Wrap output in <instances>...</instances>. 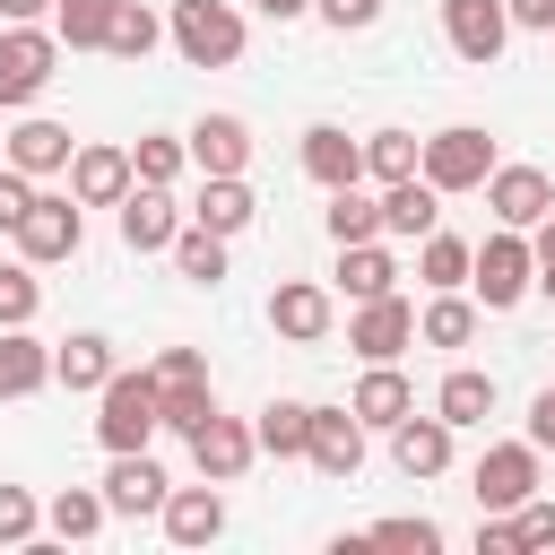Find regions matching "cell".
<instances>
[{"mask_svg":"<svg viewBox=\"0 0 555 555\" xmlns=\"http://www.w3.org/2000/svg\"><path fill=\"white\" fill-rule=\"evenodd\" d=\"M269 330H278V338H295V347L330 338V295H321L312 278H286V286L269 295Z\"/></svg>","mask_w":555,"mask_h":555,"instance_id":"obj_19","label":"cell"},{"mask_svg":"<svg viewBox=\"0 0 555 555\" xmlns=\"http://www.w3.org/2000/svg\"><path fill=\"white\" fill-rule=\"evenodd\" d=\"M104 416H95V434H104V451H147V434L165 425V399H156V373H113L104 390Z\"/></svg>","mask_w":555,"mask_h":555,"instance_id":"obj_1","label":"cell"},{"mask_svg":"<svg viewBox=\"0 0 555 555\" xmlns=\"http://www.w3.org/2000/svg\"><path fill=\"white\" fill-rule=\"evenodd\" d=\"M486 208L529 234L538 217H555V182H546L538 165H494V173H486Z\"/></svg>","mask_w":555,"mask_h":555,"instance_id":"obj_11","label":"cell"},{"mask_svg":"<svg viewBox=\"0 0 555 555\" xmlns=\"http://www.w3.org/2000/svg\"><path fill=\"white\" fill-rule=\"evenodd\" d=\"M156 35H165V17H156V9H139V0H121V9H113V35H104V52H121V61H147V52H156Z\"/></svg>","mask_w":555,"mask_h":555,"instance_id":"obj_36","label":"cell"},{"mask_svg":"<svg viewBox=\"0 0 555 555\" xmlns=\"http://www.w3.org/2000/svg\"><path fill=\"white\" fill-rule=\"evenodd\" d=\"M251 208H260V199L243 191V173H208V191H199V208H191V217H199V225H217V234H243V225H251Z\"/></svg>","mask_w":555,"mask_h":555,"instance_id":"obj_30","label":"cell"},{"mask_svg":"<svg viewBox=\"0 0 555 555\" xmlns=\"http://www.w3.org/2000/svg\"><path fill=\"white\" fill-rule=\"evenodd\" d=\"M43 520H52V538H95V529H104V520H113V503H104V494H95V486H61V494H52V512H43Z\"/></svg>","mask_w":555,"mask_h":555,"instance_id":"obj_35","label":"cell"},{"mask_svg":"<svg viewBox=\"0 0 555 555\" xmlns=\"http://www.w3.org/2000/svg\"><path fill=\"white\" fill-rule=\"evenodd\" d=\"M373 234H382V199H364L356 182L330 191V243H373Z\"/></svg>","mask_w":555,"mask_h":555,"instance_id":"obj_37","label":"cell"},{"mask_svg":"<svg viewBox=\"0 0 555 555\" xmlns=\"http://www.w3.org/2000/svg\"><path fill=\"white\" fill-rule=\"evenodd\" d=\"M78 234H87V217H78V191H69V199L35 191V208L17 217V260L52 269V260H69V251H78Z\"/></svg>","mask_w":555,"mask_h":555,"instance_id":"obj_6","label":"cell"},{"mask_svg":"<svg viewBox=\"0 0 555 555\" xmlns=\"http://www.w3.org/2000/svg\"><path fill=\"white\" fill-rule=\"evenodd\" d=\"M165 35H173V52H182L191 69H225V61L243 52V17H234L225 0H173Z\"/></svg>","mask_w":555,"mask_h":555,"instance_id":"obj_2","label":"cell"},{"mask_svg":"<svg viewBox=\"0 0 555 555\" xmlns=\"http://www.w3.org/2000/svg\"><path fill=\"white\" fill-rule=\"evenodd\" d=\"M35 304H43L35 260H0V330H26V321H35Z\"/></svg>","mask_w":555,"mask_h":555,"instance_id":"obj_38","label":"cell"},{"mask_svg":"<svg viewBox=\"0 0 555 555\" xmlns=\"http://www.w3.org/2000/svg\"><path fill=\"white\" fill-rule=\"evenodd\" d=\"M442 35H451L460 61L486 69V61L512 43V0H442Z\"/></svg>","mask_w":555,"mask_h":555,"instance_id":"obj_8","label":"cell"},{"mask_svg":"<svg viewBox=\"0 0 555 555\" xmlns=\"http://www.w3.org/2000/svg\"><path fill=\"white\" fill-rule=\"evenodd\" d=\"M52 69H61V35L9 26V35H0V113H9V104H35V95L52 87Z\"/></svg>","mask_w":555,"mask_h":555,"instance_id":"obj_5","label":"cell"},{"mask_svg":"<svg viewBox=\"0 0 555 555\" xmlns=\"http://www.w3.org/2000/svg\"><path fill=\"white\" fill-rule=\"evenodd\" d=\"M512 529H520V546H555V503H546V494H529V503L512 512Z\"/></svg>","mask_w":555,"mask_h":555,"instance_id":"obj_44","label":"cell"},{"mask_svg":"<svg viewBox=\"0 0 555 555\" xmlns=\"http://www.w3.org/2000/svg\"><path fill=\"white\" fill-rule=\"evenodd\" d=\"M69 156H78V139H69L61 121H17V130H9V165L35 173V182H43V173H69Z\"/></svg>","mask_w":555,"mask_h":555,"instance_id":"obj_23","label":"cell"},{"mask_svg":"<svg viewBox=\"0 0 555 555\" xmlns=\"http://www.w3.org/2000/svg\"><path fill=\"white\" fill-rule=\"evenodd\" d=\"M364 173H373V182H408V173H425V139H408V130H373V139H364Z\"/></svg>","mask_w":555,"mask_h":555,"instance_id":"obj_33","label":"cell"},{"mask_svg":"<svg viewBox=\"0 0 555 555\" xmlns=\"http://www.w3.org/2000/svg\"><path fill=\"white\" fill-rule=\"evenodd\" d=\"M0 156H9V130H0Z\"/></svg>","mask_w":555,"mask_h":555,"instance_id":"obj_52","label":"cell"},{"mask_svg":"<svg viewBox=\"0 0 555 555\" xmlns=\"http://www.w3.org/2000/svg\"><path fill=\"white\" fill-rule=\"evenodd\" d=\"M486 173H494V139L477 121H451V130L425 139V182L434 191H486Z\"/></svg>","mask_w":555,"mask_h":555,"instance_id":"obj_3","label":"cell"},{"mask_svg":"<svg viewBox=\"0 0 555 555\" xmlns=\"http://www.w3.org/2000/svg\"><path fill=\"white\" fill-rule=\"evenodd\" d=\"M173 234H182V208L165 199V182H130V199H121V243H130V251H173Z\"/></svg>","mask_w":555,"mask_h":555,"instance_id":"obj_13","label":"cell"},{"mask_svg":"<svg viewBox=\"0 0 555 555\" xmlns=\"http://www.w3.org/2000/svg\"><path fill=\"white\" fill-rule=\"evenodd\" d=\"M468 286L503 312V304H520L529 286H538V251H529V234L520 225H503V234H486L477 243V269H468Z\"/></svg>","mask_w":555,"mask_h":555,"instance_id":"obj_4","label":"cell"},{"mask_svg":"<svg viewBox=\"0 0 555 555\" xmlns=\"http://www.w3.org/2000/svg\"><path fill=\"white\" fill-rule=\"evenodd\" d=\"M512 26H538V35H555V0H512Z\"/></svg>","mask_w":555,"mask_h":555,"instance_id":"obj_49","label":"cell"},{"mask_svg":"<svg viewBox=\"0 0 555 555\" xmlns=\"http://www.w3.org/2000/svg\"><path fill=\"white\" fill-rule=\"evenodd\" d=\"M156 520H165V538H173V546H208V538L225 529V494H217V477H208V486H173Z\"/></svg>","mask_w":555,"mask_h":555,"instance_id":"obj_15","label":"cell"},{"mask_svg":"<svg viewBox=\"0 0 555 555\" xmlns=\"http://www.w3.org/2000/svg\"><path fill=\"white\" fill-rule=\"evenodd\" d=\"M312 9H321L338 35H356V26H373V17H382V0H312Z\"/></svg>","mask_w":555,"mask_h":555,"instance_id":"obj_46","label":"cell"},{"mask_svg":"<svg viewBox=\"0 0 555 555\" xmlns=\"http://www.w3.org/2000/svg\"><path fill=\"white\" fill-rule=\"evenodd\" d=\"M113 373H121V356H113V338H95V330H78V338L52 347V382H61V390H104Z\"/></svg>","mask_w":555,"mask_h":555,"instance_id":"obj_21","label":"cell"},{"mask_svg":"<svg viewBox=\"0 0 555 555\" xmlns=\"http://www.w3.org/2000/svg\"><path fill=\"white\" fill-rule=\"evenodd\" d=\"M390 460H399V477H442L451 468V425L442 416H399L390 425Z\"/></svg>","mask_w":555,"mask_h":555,"instance_id":"obj_20","label":"cell"},{"mask_svg":"<svg viewBox=\"0 0 555 555\" xmlns=\"http://www.w3.org/2000/svg\"><path fill=\"white\" fill-rule=\"evenodd\" d=\"M26 208H35V173H17V165L0 156V234H17Z\"/></svg>","mask_w":555,"mask_h":555,"instance_id":"obj_43","label":"cell"},{"mask_svg":"<svg viewBox=\"0 0 555 555\" xmlns=\"http://www.w3.org/2000/svg\"><path fill=\"white\" fill-rule=\"evenodd\" d=\"M347 408H356L364 425H382V434H390L399 416H416V390H408V373H399V364H373V373L356 382V399H347Z\"/></svg>","mask_w":555,"mask_h":555,"instance_id":"obj_25","label":"cell"},{"mask_svg":"<svg viewBox=\"0 0 555 555\" xmlns=\"http://www.w3.org/2000/svg\"><path fill=\"white\" fill-rule=\"evenodd\" d=\"M182 147H191V165H199V173H243V165H251V130H243L234 113H199Z\"/></svg>","mask_w":555,"mask_h":555,"instance_id":"obj_16","label":"cell"},{"mask_svg":"<svg viewBox=\"0 0 555 555\" xmlns=\"http://www.w3.org/2000/svg\"><path fill=\"white\" fill-rule=\"evenodd\" d=\"M251 434H260L269 460H304V442H312V408H304V399H269Z\"/></svg>","mask_w":555,"mask_h":555,"instance_id":"obj_29","label":"cell"},{"mask_svg":"<svg viewBox=\"0 0 555 555\" xmlns=\"http://www.w3.org/2000/svg\"><path fill=\"white\" fill-rule=\"evenodd\" d=\"M338 286H347L356 304H373V295L399 286V260H390L382 243H338Z\"/></svg>","mask_w":555,"mask_h":555,"instance_id":"obj_27","label":"cell"},{"mask_svg":"<svg viewBox=\"0 0 555 555\" xmlns=\"http://www.w3.org/2000/svg\"><path fill=\"white\" fill-rule=\"evenodd\" d=\"M182 165H191L182 139H139V147H130V173H139V182H173Z\"/></svg>","mask_w":555,"mask_h":555,"instance_id":"obj_40","label":"cell"},{"mask_svg":"<svg viewBox=\"0 0 555 555\" xmlns=\"http://www.w3.org/2000/svg\"><path fill=\"white\" fill-rule=\"evenodd\" d=\"M434 416L460 434V425H486L494 416V373H477V364H460V373H442V390H434Z\"/></svg>","mask_w":555,"mask_h":555,"instance_id":"obj_24","label":"cell"},{"mask_svg":"<svg viewBox=\"0 0 555 555\" xmlns=\"http://www.w3.org/2000/svg\"><path fill=\"white\" fill-rule=\"evenodd\" d=\"M0 17L9 26H35V17H52V0H0Z\"/></svg>","mask_w":555,"mask_h":555,"instance_id":"obj_50","label":"cell"},{"mask_svg":"<svg viewBox=\"0 0 555 555\" xmlns=\"http://www.w3.org/2000/svg\"><path fill=\"white\" fill-rule=\"evenodd\" d=\"M373 538H382V546H416V555H425V546H442V529H434L425 512H399V520H373Z\"/></svg>","mask_w":555,"mask_h":555,"instance_id":"obj_42","label":"cell"},{"mask_svg":"<svg viewBox=\"0 0 555 555\" xmlns=\"http://www.w3.org/2000/svg\"><path fill=\"white\" fill-rule=\"evenodd\" d=\"M173 269H182V278H199V286H217V278H225V234L191 217V225L173 234Z\"/></svg>","mask_w":555,"mask_h":555,"instance_id":"obj_34","label":"cell"},{"mask_svg":"<svg viewBox=\"0 0 555 555\" xmlns=\"http://www.w3.org/2000/svg\"><path fill=\"white\" fill-rule=\"evenodd\" d=\"M113 9H121V0H52V35H61L69 52H95V43L113 35Z\"/></svg>","mask_w":555,"mask_h":555,"instance_id":"obj_32","label":"cell"},{"mask_svg":"<svg viewBox=\"0 0 555 555\" xmlns=\"http://www.w3.org/2000/svg\"><path fill=\"white\" fill-rule=\"evenodd\" d=\"M130 147H78L69 156V191H78V208H121L130 199Z\"/></svg>","mask_w":555,"mask_h":555,"instance_id":"obj_12","label":"cell"},{"mask_svg":"<svg viewBox=\"0 0 555 555\" xmlns=\"http://www.w3.org/2000/svg\"><path fill=\"white\" fill-rule=\"evenodd\" d=\"M538 494V442H494L477 460V512H520Z\"/></svg>","mask_w":555,"mask_h":555,"instance_id":"obj_7","label":"cell"},{"mask_svg":"<svg viewBox=\"0 0 555 555\" xmlns=\"http://www.w3.org/2000/svg\"><path fill=\"white\" fill-rule=\"evenodd\" d=\"M251 451H260V434H251L243 416H208V425L191 434V460H199V477H217V486H234V477L251 468Z\"/></svg>","mask_w":555,"mask_h":555,"instance_id":"obj_14","label":"cell"},{"mask_svg":"<svg viewBox=\"0 0 555 555\" xmlns=\"http://www.w3.org/2000/svg\"><path fill=\"white\" fill-rule=\"evenodd\" d=\"M156 382H165V390H182V382H208V364H199L191 347H165V356H156Z\"/></svg>","mask_w":555,"mask_h":555,"instance_id":"obj_45","label":"cell"},{"mask_svg":"<svg viewBox=\"0 0 555 555\" xmlns=\"http://www.w3.org/2000/svg\"><path fill=\"white\" fill-rule=\"evenodd\" d=\"M35 520H43V512H35V494H26V486H0V546H26V538H35Z\"/></svg>","mask_w":555,"mask_h":555,"instance_id":"obj_41","label":"cell"},{"mask_svg":"<svg viewBox=\"0 0 555 555\" xmlns=\"http://www.w3.org/2000/svg\"><path fill=\"white\" fill-rule=\"evenodd\" d=\"M52 382V347L26 338V330H0V399H26Z\"/></svg>","mask_w":555,"mask_h":555,"instance_id":"obj_26","label":"cell"},{"mask_svg":"<svg viewBox=\"0 0 555 555\" xmlns=\"http://www.w3.org/2000/svg\"><path fill=\"white\" fill-rule=\"evenodd\" d=\"M434 217H442V191H434L425 173H408V182H382V234H399V243H425V234H434Z\"/></svg>","mask_w":555,"mask_h":555,"instance_id":"obj_18","label":"cell"},{"mask_svg":"<svg viewBox=\"0 0 555 555\" xmlns=\"http://www.w3.org/2000/svg\"><path fill=\"white\" fill-rule=\"evenodd\" d=\"M468 269H477V251H468L460 234H442V225H434V234L416 243V278H425L434 295H442V286H468Z\"/></svg>","mask_w":555,"mask_h":555,"instance_id":"obj_31","label":"cell"},{"mask_svg":"<svg viewBox=\"0 0 555 555\" xmlns=\"http://www.w3.org/2000/svg\"><path fill=\"white\" fill-rule=\"evenodd\" d=\"M304 173H312L321 191H347V182H364V147H356L338 121H312V130H304Z\"/></svg>","mask_w":555,"mask_h":555,"instance_id":"obj_17","label":"cell"},{"mask_svg":"<svg viewBox=\"0 0 555 555\" xmlns=\"http://www.w3.org/2000/svg\"><path fill=\"white\" fill-rule=\"evenodd\" d=\"M416 338H425V347H468V338H477V304H468L460 286H442V295L416 312Z\"/></svg>","mask_w":555,"mask_h":555,"instance_id":"obj_28","label":"cell"},{"mask_svg":"<svg viewBox=\"0 0 555 555\" xmlns=\"http://www.w3.org/2000/svg\"><path fill=\"white\" fill-rule=\"evenodd\" d=\"M312 0H260V17H304Z\"/></svg>","mask_w":555,"mask_h":555,"instance_id":"obj_51","label":"cell"},{"mask_svg":"<svg viewBox=\"0 0 555 555\" xmlns=\"http://www.w3.org/2000/svg\"><path fill=\"white\" fill-rule=\"evenodd\" d=\"M156 399H165V425H173L182 442H191V434H199V425L217 416V399H208V382H182V390H165V382H156Z\"/></svg>","mask_w":555,"mask_h":555,"instance_id":"obj_39","label":"cell"},{"mask_svg":"<svg viewBox=\"0 0 555 555\" xmlns=\"http://www.w3.org/2000/svg\"><path fill=\"white\" fill-rule=\"evenodd\" d=\"M529 251H538V286L555 295V217H538V225H529Z\"/></svg>","mask_w":555,"mask_h":555,"instance_id":"obj_47","label":"cell"},{"mask_svg":"<svg viewBox=\"0 0 555 555\" xmlns=\"http://www.w3.org/2000/svg\"><path fill=\"white\" fill-rule=\"evenodd\" d=\"M165 468L147 460V451H113V477H104V503L113 512H165Z\"/></svg>","mask_w":555,"mask_h":555,"instance_id":"obj_22","label":"cell"},{"mask_svg":"<svg viewBox=\"0 0 555 555\" xmlns=\"http://www.w3.org/2000/svg\"><path fill=\"white\" fill-rule=\"evenodd\" d=\"M347 347H356L364 364H390L399 347H416V312L399 304V286H390V295H373V304H356V321H347Z\"/></svg>","mask_w":555,"mask_h":555,"instance_id":"obj_9","label":"cell"},{"mask_svg":"<svg viewBox=\"0 0 555 555\" xmlns=\"http://www.w3.org/2000/svg\"><path fill=\"white\" fill-rule=\"evenodd\" d=\"M529 442H538V451H555V382L529 399Z\"/></svg>","mask_w":555,"mask_h":555,"instance_id":"obj_48","label":"cell"},{"mask_svg":"<svg viewBox=\"0 0 555 555\" xmlns=\"http://www.w3.org/2000/svg\"><path fill=\"white\" fill-rule=\"evenodd\" d=\"M364 434H373V425H364L356 408H312V442H304V460H312L321 477L347 486V477L364 468Z\"/></svg>","mask_w":555,"mask_h":555,"instance_id":"obj_10","label":"cell"}]
</instances>
